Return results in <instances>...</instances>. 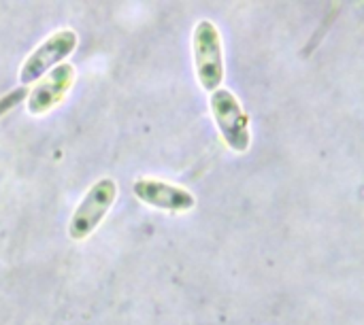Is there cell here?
Masks as SVG:
<instances>
[{
	"label": "cell",
	"instance_id": "obj_1",
	"mask_svg": "<svg viewBox=\"0 0 364 325\" xmlns=\"http://www.w3.org/2000/svg\"><path fill=\"white\" fill-rule=\"evenodd\" d=\"M194 66L200 85L207 92L220 89L224 81V51H222V36L213 21L203 19L194 28Z\"/></svg>",
	"mask_w": 364,
	"mask_h": 325
},
{
	"label": "cell",
	"instance_id": "obj_2",
	"mask_svg": "<svg viewBox=\"0 0 364 325\" xmlns=\"http://www.w3.org/2000/svg\"><path fill=\"white\" fill-rule=\"evenodd\" d=\"M211 113L215 117V123L226 145L237 153H245L252 143V132H250V117L243 111L239 98L226 87L211 92Z\"/></svg>",
	"mask_w": 364,
	"mask_h": 325
},
{
	"label": "cell",
	"instance_id": "obj_4",
	"mask_svg": "<svg viewBox=\"0 0 364 325\" xmlns=\"http://www.w3.org/2000/svg\"><path fill=\"white\" fill-rule=\"evenodd\" d=\"M75 47H77V34L73 30H58V32H53L21 64V70H19L21 87L32 83V81H36L47 70H51L53 66H58L66 55H70L75 51Z\"/></svg>",
	"mask_w": 364,
	"mask_h": 325
},
{
	"label": "cell",
	"instance_id": "obj_7",
	"mask_svg": "<svg viewBox=\"0 0 364 325\" xmlns=\"http://www.w3.org/2000/svg\"><path fill=\"white\" fill-rule=\"evenodd\" d=\"M28 96V92H26V87H17V89H13L11 94H6V96H2L0 98V117L6 113V111H11L15 104H19L23 98Z\"/></svg>",
	"mask_w": 364,
	"mask_h": 325
},
{
	"label": "cell",
	"instance_id": "obj_3",
	"mask_svg": "<svg viewBox=\"0 0 364 325\" xmlns=\"http://www.w3.org/2000/svg\"><path fill=\"white\" fill-rule=\"evenodd\" d=\"M117 198V185L113 179H100L96 181L85 196L81 198L79 206L75 209L68 226V234L73 241H85L105 219L109 209L113 206Z\"/></svg>",
	"mask_w": 364,
	"mask_h": 325
},
{
	"label": "cell",
	"instance_id": "obj_5",
	"mask_svg": "<svg viewBox=\"0 0 364 325\" xmlns=\"http://www.w3.org/2000/svg\"><path fill=\"white\" fill-rule=\"evenodd\" d=\"M134 194L141 202L171 213H186L196 204V198L188 189L158 179H139L134 183Z\"/></svg>",
	"mask_w": 364,
	"mask_h": 325
},
{
	"label": "cell",
	"instance_id": "obj_6",
	"mask_svg": "<svg viewBox=\"0 0 364 325\" xmlns=\"http://www.w3.org/2000/svg\"><path fill=\"white\" fill-rule=\"evenodd\" d=\"M73 83H75V68L70 64L53 66L41 79V83L30 92L28 111L32 115H43V113L51 111L58 102H62V98L66 96V92L70 89Z\"/></svg>",
	"mask_w": 364,
	"mask_h": 325
}]
</instances>
